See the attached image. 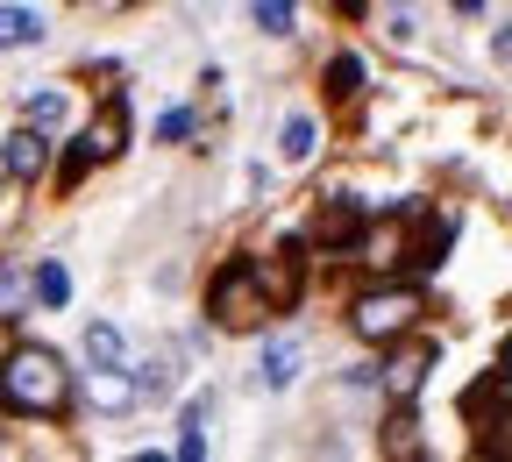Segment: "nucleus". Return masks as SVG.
I'll return each instance as SVG.
<instances>
[{"label":"nucleus","instance_id":"nucleus-1","mask_svg":"<svg viewBox=\"0 0 512 462\" xmlns=\"http://www.w3.org/2000/svg\"><path fill=\"white\" fill-rule=\"evenodd\" d=\"M0 399H8L15 413H64L72 377H64V363L43 342H15L8 363H0Z\"/></svg>","mask_w":512,"mask_h":462},{"label":"nucleus","instance_id":"nucleus-2","mask_svg":"<svg viewBox=\"0 0 512 462\" xmlns=\"http://www.w3.org/2000/svg\"><path fill=\"white\" fill-rule=\"evenodd\" d=\"M207 313L228 327V335H249V327H264L278 306H271L264 278H256V263H228V271L214 278V292H207Z\"/></svg>","mask_w":512,"mask_h":462},{"label":"nucleus","instance_id":"nucleus-3","mask_svg":"<svg viewBox=\"0 0 512 462\" xmlns=\"http://www.w3.org/2000/svg\"><path fill=\"white\" fill-rule=\"evenodd\" d=\"M420 313H427V299H420L413 285H377V292H363V299L349 306V327H356L363 342H399Z\"/></svg>","mask_w":512,"mask_h":462},{"label":"nucleus","instance_id":"nucleus-4","mask_svg":"<svg viewBox=\"0 0 512 462\" xmlns=\"http://www.w3.org/2000/svg\"><path fill=\"white\" fill-rule=\"evenodd\" d=\"M121 150H128V107L107 100V107L86 121V136L72 143V157H64V171H57V185H79L93 164H107V157H121Z\"/></svg>","mask_w":512,"mask_h":462},{"label":"nucleus","instance_id":"nucleus-5","mask_svg":"<svg viewBox=\"0 0 512 462\" xmlns=\"http://www.w3.org/2000/svg\"><path fill=\"white\" fill-rule=\"evenodd\" d=\"M463 413H470V427L484 434V448L512 455V384H505V377H498V384H477L470 399H463Z\"/></svg>","mask_w":512,"mask_h":462},{"label":"nucleus","instance_id":"nucleus-6","mask_svg":"<svg viewBox=\"0 0 512 462\" xmlns=\"http://www.w3.org/2000/svg\"><path fill=\"white\" fill-rule=\"evenodd\" d=\"M363 263L377 278H392V271H406L413 263V221H377V228H363Z\"/></svg>","mask_w":512,"mask_h":462},{"label":"nucleus","instance_id":"nucleus-7","mask_svg":"<svg viewBox=\"0 0 512 462\" xmlns=\"http://www.w3.org/2000/svg\"><path fill=\"white\" fill-rule=\"evenodd\" d=\"M86 399H93V413H128V406L143 399V384L128 377L121 363H93L86 370Z\"/></svg>","mask_w":512,"mask_h":462},{"label":"nucleus","instance_id":"nucleus-8","mask_svg":"<svg viewBox=\"0 0 512 462\" xmlns=\"http://www.w3.org/2000/svg\"><path fill=\"white\" fill-rule=\"evenodd\" d=\"M0 157H8V171H15V178H43V171H50V128L22 121V136L0 143Z\"/></svg>","mask_w":512,"mask_h":462},{"label":"nucleus","instance_id":"nucleus-9","mask_svg":"<svg viewBox=\"0 0 512 462\" xmlns=\"http://www.w3.org/2000/svg\"><path fill=\"white\" fill-rule=\"evenodd\" d=\"M427 370H434V349H427V342H406L392 363H384V391H392V399H413Z\"/></svg>","mask_w":512,"mask_h":462},{"label":"nucleus","instance_id":"nucleus-10","mask_svg":"<svg viewBox=\"0 0 512 462\" xmlns=\"http://www.w3.org/2000/svg\"><path fill=\"white\" fill-rule=\"evenodd\" d=\"M256 278H264V292H271V306L285 313V306H299V256L292 249H271L264 263H256Z\"/></svg>","mask_w":512,"mask_h":462},{"label":"nucleus","instance_id":"nucleus-11","mask_svg":"<svg viewBox=\"0 0 512 462\" xmlns=\"http://www.w3.org/2000/svg\"><path fill=\"white\" fill-rule=\"evenodd\" d=\"M292 377H299V342L292 335H278V342L256 349V384H264V391H285Z\"/></svg>","mask_w":512,"mask_h":462},{"label":"nucleus","instance_id":"nucleus-12","mask_svg":"<svg viewBox=\"0 0 512 462\" xmlns=\"http://www.w3.org/2000/svg\"><path fill=\"white\" fill-rule=\"evenodd\" d=\"M313 242H320V249H342V242H356V200H335L328 214H320Z\"/></svg>","mask_w":512,"mask_h":462},{"label":"nucleus","instance_id":"nucleus-13","mask_svg":"<svg viewBox=\"0 0 512 462\" xmlns=\"http://www.w3.org/2000/svg\"><path fill=\"white\" fill-rule=\"evenodd\" d=\"M43 36V15L36 8H0V50H22Z\"/></svg>","mask_w":512,"mask_h":462},{"label":"nucleus","instance_id":"nucleus-14","mask_svg":"<svg viewBox=\"0 0 512 462\" xmlns=\"http://www.w3.org/2000/svg\"><path fill=\"white\" fill-rule=\"evenodd\" d=\"M22 121H36V128H57V121H64V93H57V86L29 93V100H22Z\"/></svg>","mask_w":512,"mask_h":462},{"label":"nucleus","instance_id":"nucleus-15","mask_svg":"<svg viewBox=\"0 0 512 462\" xmlns=\"http://www.w3.org/2000/svg\"><path fill=\"white\" fill-rule=\"evenodd\" d=\"M36 299H43V306H64V299H72V278H64V263H36Z\"/></svg>","mask_w":512,"mask_h":462},{"label":"nucleus","instance_id":"nucleus-16","mask_svg":"<svg viewBox=\"0 0 512 462\" xmlns=\"http://www.w3.org/2000/svg\"><path fill=\"white\" fill-rule=\"evenodd\" d=\"M86 363H121V335H114L107 320H93V327H86Z\"/></svg>","mask_w":512,"mask_h":462},{"label":"nucleus","instance_id":"nucleus-17","mask_svg":"<svg viewBox=\"0 0 512 462\" xmlns=\"http://www.w3.org/2000/svg\"><path fill=\"white\" fill-rule=\"evenodd\" d=\"M200 427H207V406H185V434H178V455H185V462L207 455V434H200Z\"/></svg>","mask_w":512,"mask_h":462},{"label":"nucleus","instance_id":"nucleus-18","mask_svg":"<svg viewBox=\"0 0 512 462\" xmlns=\"http://www.w3.org/2000/svg\"><path fill=\"white\" fill-rule=\"evenodd\" d=\"M29 285H36V271H0V313H22Z\"/></svg>","mask_w":512,"mask_h":462},{"label":"nucleus","instance_id":"nucleus-19","mask_svg":"<svg viewBox=\"0 0 512 462\" xmlns=\"http://www.w3.org/2000/svg\"><path fill=\"white\" fill-rule=\"evenodd\" d=\"M256 22L264 36H292V0H256Z\"/></svg>","mask_w":512,"mask_h":462},{"label":"nucleus","instance_id":"nucleus-20","mask_svg":"<svg viewBox=\"0 0 512 462\" xmlns=\"http://www.w3.org/2000/svg\"><path fill=\"white\" fill-rule=\"evenodd\" d=\"M278 143H285V157H313V121H306V114H292Z\"/></svg>","mask_w":512,"mask_h":462},{"label":"nucleus","instance_id":"nucleus-21","mask_svg":"<svg viewBox=\"0 0 512 462\" xmlns=\"http://www.w3.org/2000/svg\"><path fill=\"white\" fill-rule=\"evenodd\" d=\"M328 86H335V93L349 100V93L363 86V64H356V57H335V64H328Z\"/></svg>","mask_w":512,"mask_h":462},{"label":"nucleus","instance_id":"nucleus-22","mask_svg":"<svg viewBox=\"0 0 512 462\" xmlns=\"http://www.w3.org/2000/svg\"><path fill=\"white\" fill-rule=\"evenodd\" d=\"M413 448H420V441H413V413H399V420H392V455H413Z\"/></svg>","mask_w":512,"mask_h":462},{"label":"nucleus","instance_id":"nucleus-23","mask_svg":"<svg viewBox=\"0 0 512 462\" xmlns=\"http://www.w3.org/2000/svg\"><path fill=\"white\" fill-rule=\"evenodd\" d=\"M185 128H192V114H185V107H171V114L157 121V136H164V143H178V136H185Z\"/></svg>","mask_w":512,"mask_h":462},{"label":"nucleus","instance_id":"nucleus-24","mask_svg":"<svg viewBox=\"0 0 512 462\" xmlns=\"http://www.w3.org/2000/svg\"><path fill=\"white\" fill-rule=\"evenodd\" d=\"M72 8H79V15H121L128 0H72Z\"/></svg>","mask_w":512,"mask_h":462},{"label":"nucleus","instance_id":"nucleus-25","mask_svg":"<svg viewBox=\"0 0 512 462\" xmlns=\"http://www.w3.org/2000/svg\"><path fill=\"white\" fill-rule=\"evenodd\" d=\"M448 8H456V15H484V0H448Z\"/></svg>","mask_w":512,"mask_h":462},{"label":"nucleus","instance_id":"nucleus-26","mask_svg":"<svg viewBox=\"0 0 512 462\" xmlns=\"http://www.w3.org/2000/svg\"><path fill=\"white\" fill-rule=\"evenodd\" d=\"M498 377H505V384H512V349H505V363H498Z\"/></svg>","mask_w":512,"mask_h":462},{"label":"nucleus","instance_id":"nucleus-27","mask_svg":"<svg viewBox=\"0 0 512 462\" xmlns=\"http://www.w3.org/2000/svg\"><path fill=\"white\" fill-rule=\"evenodd\" d=\"M349 8H356V0H349Z\"/></svg>","mask_w":512,"mask_h":462}]
</instances>
